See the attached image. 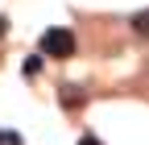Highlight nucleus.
<instances>
[{
	"label": "nucleus",
	"mask_w": 149,
	"mask_h": 145,
	"mask_svg": "<svg viewBox=\"0 0 149 145\" xmlns=\"http://www.w3.org/2000/svg\"><path fill=\"white\" fill-rule=\"evenodd\" d=\"M79 145H100V141H95V137H83V141H79Z\"/></svg>",
	"instance_id": "obj_3"
},
{
	"label": "nucleus",
	"mask_w": 149,
	"mask_h": 145,
	"mask_svg": "<svg viewBox=\"0 0 149 145\" xmlns=\"http://www.w3.org/2000/svg\"><path fill=\"white\" fill-rule=\"evenodd\" d=\"M42 54H50V58H70L74 54V33L70 29H46L42 33Z\"/></svg>",
	"instance_id": "obj_1"
},
{
	"label": "nucleus",
	"mask_w": 149,
	"mask_h": 145,
	"mask_svg": "<svg viewBox=\"0 0 149 145\" xmlns=\"http://www.w3.org/2000/svg\"><path fill=\"white\" fill-rule=\"evenodd\" d=\"M0 33H4V21H0Z\"/></svg>",
	"instance_id": "obj_4"
},
{
	"label": "nucleus",
	"mask_w": 149,
	"mask_h": 145,
	"mask_svg": "<svg viewBox=\"0 0 149 145\" xmlns=\"http://www.w3.org/2000/svg\"><path fill=\"white\" fill-rule=\"evenodd\" d=\"M133 29H137V33H145V38H149V8L133 17Z\"/></svg>",
	"instance_id": "obj_2"
}]
</instances>
